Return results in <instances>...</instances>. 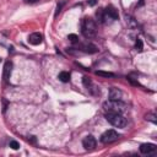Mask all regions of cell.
Masks as SVG:
<instances>
[{
	"mask_svg": "<svg viewBox=\"0 0 157 157\" xmlns=\"http://www.w3.org/2000/svg\"><path fill=\"white\" fill-rule=\"evenodd\" d=\"M103 108L107 112H114V113H123L126 110V104L121 102L120 99H109L103 103Z\"/></svg>",
	"mask_w": 157,
	"mask_h": 157,
	"instance_id": "cell-1",
	"label": "cell"
},
{
	"mask_svg": "<svg viewBox=\"0 0 157 157\" xmlns=\"http://www.w3.org/2000/svg\"><path fill=\"white\" fill-rule=\"evenodd\" d=\"M96 29H97L96 22L92 18L86 17V18L82 20V22H81V31H82V34L85 37H88V38L93 37L96 34Z\"/></svg>",
	"mask_w": 157,
	"mask_h": 157,
	"instance_id": "cell-2",
	"label": "cell"
},
{
	"mask_svg": "<svg viewBox=\"0 0 157 157\" xmlns=\"http://www.w3.org/2000/svg\"><path fill=\"white\" fill-rule=\"evenodd\" d=\"M105 119L114 125L115 128H124L126 125V119L120 114V113H114V112H107L105 113Z\"/></svg>",
	"mask_w": 157,
	"mask_h": 157,
	"instance_id": "cell-3",
	"label": "cell"
},
{
	"mask_svg": "<svg viewBox=\"0 0 157 157\" xmlns=\"http://www.w3.org/2000/svg\"><path fill=\"white\" fill-rule=\"evenodd\" d=\"M118 137H119L118 132L113 129H109L101 135V141L103 144H110V142H114L115 140H118Z\"/></svg>",
	"mask_w": 157,
	"mask_h": 157,
	"instance_id": "cell-4",
	"label": "cell"
},
{
	"mask_svg": "<svg viewBox=\"0 0 157 157\" xmlns=\"http://www.w3.org/2000/svg\"><path fill=\"white\" fill-rule=\"evenodd\" d=\"M96 139L92 136V135H88V136H86L83 140H82V145H83V147L86 148V150H93L94 147H96Z\"/></svg>",
	"mask_w": 157,
	"mask_h": 157,
	"instance_id": "cell-5",
	"label": "cell"
},
{
	"mask_svg": "<svg viewBox=\"0 0 157 157\" xmlns=\"http://www.w3.org/2000/svg\"><path fill=\"white\" fill-rule=\"evenodd\" d=\"M104 16H105V20H107V18L117 20V18L119 17V13H118V10H117L114 6H108V7L104 10Z\"/></svg>",
	"mask_w": 157,
	"mask_h": 157,
	"instance_id": "cell-6",
	"label": "cell"
},
{
	"mask_svg": "<svg viewBox=\"0 0 157 157\" xmlns=\"http://www.w3.org/2000/svg\"><path fill=\"white\" fill-rule=\"evenodd\" d=\"M11 71H12V63L7 60L4 64V72H2V78H4L5 82L9 81V78L11 76Z\"/></svg>",
	"mask_w": 157,
	"mask_h": 157,
	"instance_id": "cell-7",
	"label": "cell"
},
{
	"mask_svg": "<svg viewBox=\"0 0 157 157\" xmlns=\"http://www.w3.org/2000/svg\"><path fill=\"white\" fill-rule=\"evenodd\" d=\"M28 42L32 45H38V44H40L43 42V36L40 33H37V32L36 33H32L28 37Z\"/></svg>",
	"mask_w": 157,
	"mask_h": 157,
	"instance_id": "cell-8",
	"label": "cell"
},
{
	"mask_svg": "<svg viewBox=\"0 0 157 157\" xmlns=\"http://www.w3.org/2000/svg\"><path fill=\"white\" fill-rule=\"evenodd\" d=\"M155 150H156V145H155V144L147 142V144H142V145L140 146V152H141L142 155H150V153H152Z\"/></svg>",
	"mask_w": 157,
	"mask_h": 157,
	"instance_id": "cell-9",
	"label": "cell"
},
{
	"mask_svg": "<svg viewBox=\"0 0 157 157\" xmlns=\"http://www.w3.org/2000/svg\"><path fill=\"white\" fill-rule=\"evenodd\" d=\"M123 96V92L119 88L112 87L109 88V99H120Z\"/></svg>",
	"mask_w": 157,
	"mask_h": 157,
	"instance_id": "cell-10",
	"label": "cell"
},
{
	"mask_svg": "<svg viewBox=\"0 0 157 157\" xmlns=\"http://www.w3.org/2000/svg\"><path fill=\"white\" fill-rule=\"evenodd\" d=\"M81 49H82L85 53H90V54L98 52V48H97L96 45L91 44V43H88V44H87V43H86V44H82V45H81Z\"/></svg>",
	"mask_w": 157,
	"mask_h": 157,
	"instance_id": "cell-11",
	"label": "cell"
},
{
	"mask_svg": "<svg viewBox=\"0 0 157 157\" xmlns=\"http://www.w3.org/2000/svg\"><path fill=\"white\" fill-rule=\"evenodd\" d=\"M58 78L61 81V82H69L70 81V74L67 71H61L59 75H58Z\"/></svg>",
	"mask_w": 157,
	"mask_h": 157,
	"instance_id": "cell-12",
	"label": "cell"
},
{
	"mask_svg": "<svg viewBox=\"0 0 157 157\" xmlns=\"http://www.w3.org/2000/svg\"><path fill=\"white\" fill-rule=\"evenodd\" d=\"M96 17H97L98 22L103 23V22L105 21V16H104V10H103V9H98V10L96 11Z\"/></svg>",
	"mask_w": 157,
	"mask_h": 157,
	"instance_id": "cell-13",
	"label": "cell"
},
{
	"mask_svg": "<svg viewBox=\"0 0 157 157\" xmlns=\"http://www.w3.org/2000/svg\"><path fill=\"white\" fill-rule=\"evenodd\" d=\"M96 75H98V76H103V77H114V74H113V72H109V71H102V70H97V71H96Z\"/></svg>",
	"mask_w": 157,
	"mask_h": 157,
	"instance_id": "cell-14",
	"label": "cell"
},
{
	"mask_svg": "<svg viewBox=\"0 0 157 157\" xmlns=\"http://www.w3.org/2000/svg\"><path fill=\"white\" fill-rule=\"evenodd\" d=\"M135 48H136V50L137 52H142V49H144V44H142V40L141 39H136V42H135Z\"/></svg>",
	"mask_w": 157,
	"mask_h": 157,
	"instance_id": "cell-15",
	"label": "cell"
},
{
	"mask_svg": "<svg viewBox=\"0 0 157 157\" xmlns=\"http://www.w3.org/2000/svg\"><path fill=\"white\" fill-rule=\"evenodd\" d=\"M146 119H147V120H150V121H152L153 124H156V123H157V119H156L155 113H147V114H146Z\"/></svg>",
	"mask_w": 157,
	"mask_h": 157,
	"instance_id": "cell-16",
	"label": "cell"
},
{
	"mask_svg": "<svg viewBox=\"0 0 157 157\" xmlns=\"http://www.w3.org/2000/svg\"><path fill=\"white\" fill-rule=\"evenodd\" d=\"M9 145H10V147H11L12 150H18V148H20V144H18L16 140H11Z\"/></svg>",
	"mask_w": 157,
	"mask_h": 157,
	"instance_id": "cell-17",
	"label": "cell"
},
{
	"mask_svg": "<svg viewBox=\"0 0 157 157\" xmlns=\"http://www.w3.org/2000/svg\"><path fill=\"white\" fill-rule=\"evenodd\" d=\"M67 39H69L70 42H72V43H77V42H78V37H77L76 34H69V36H67Z\"/></svg>",
	"mask_w": 157,
	"mask_h": 157,
	"instance_id": "cell-18",
	"label": "cell"
},
{
	"mask_svg": "<svg viewBox=\"0 0 157 157\" xmlns=\"http://www.w3.org/2000/svg\"><path fill=\"white\" fill-rule=\"evenodd\" d=\"M65 4V1H60L58 5H56V11H55V16H58V13L61 11V7H63V5Z\"/></svg>",
	"mask_w": 157,
	"mask_h": 157,
	"instance_id": "cell-19",
	"label": "cell"
},
{
	"mask_svg": "<svg viewBox=\"0 0 157 157\" xmlns=\"http://www.w3.org/2000/svg\"><path fill=\"white\" fill-rule=\"evenodd\" d=\"M87 4H88L90 6H94V5L97 4V0H87Z\"/></svg>",
	"mask_w": 157,
	"mask_h": 157,
	"instance_id": "cell-20",
	"label": "cell"
},
{
	"mask_svg": "<svg viewBox=\"0 0 157 157\" xmlns=\"http://www.w3.org/2000/svg\"><path fill=\"white\" fill-rule=\"evenodd\" d=\"M26 2H29V4H33V2H37V1H39V0H25Z\"/></svg>",
	"mask_w": 157,
	"mask_h": 157,
	"instance_id": "cell-21",
	"label": "cell"
}]
</instances>
